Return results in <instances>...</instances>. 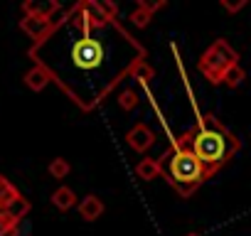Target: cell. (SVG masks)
Masks as SVG:
<instances>
[{
    "mask_svg": "<svg viewBox=\"0 0 251 236\" xmlns=\"http://www.w3.org/2000/svg\"><path fill=\"white\" fill-rule=\"evenodd\" d=\"M62 94L84 113L146 62V47L118 23V5L79 0L62 10L50 32L27 49Z\"/></svg>",
    "mask_w": 251,
    "mask_h": 236,
    "instance_id": "obj_1",
    "label": "cell"
},
{
    "mask_svg": "<svg viewBox=\"0 0 251 236\" xmlns=\"http://www.w3.org/2000/svg\"><path fill=\"white\" fill-rule=\"evenodd\" d=\"M190 133H192V150L200 158L207 180L214 172H219L241 150V141L212 113H197V126Z\"/></svg>",
    "mask_w": 251,
    "mask_h": 236,
    "instance_id": "obj_2",
    "label": "cell"
},
{
    "mask_svg": "<svg viewBox=\"0 0 251 236\" xmlns=\"http://www.w3.org/2000/svg\"><path fill=\"white\" fill-rule=\"evenodd\" d=\"M160 160V177L182 197H192L197 187L207 180V172L200 158L192 150V133H182L180 138H170V148L158 158Z\"/></svg>",
    "mask_w": 251,
    "mask_h": 236,
    "instance_id": "obj_3",
    "label": "cell"
},
{
    "mask_svg": "<svg viewBox=\"0 0 251 236\" xmlns=\"http://www.w3.org/2000/svg\"><path fill=\"white\" fill-rule=\"evenodd\" d=\"M234 67H239V52H236L226 40H214V42L204 49V54L200 57V62H197L200 74H202L212 86L224 84V76H226Z\"/></svg>",
    "mask_w": 251,
    "mask_h": 236,
    "instance_id": "obj_4",
    "label": "cell"
},
{
    "mask_svg": "<svg viewBox=\"0 0 251 236\" xmlns=\"http://www.w3.org/2000/svg\"><path fill=\"white\" fill-rule=\"evenodd\" d=\"M30 202L0 172V236H18L20 221L27 216Z\"/></svg>",
    "mask_w": 251,
    "mask_h": 236,
    "instance_id": "obj_5",
    "label": "cell"
},
{
    "mask_svg": "<svg viewBox=\"0 0 251 236\" xmlns=\"http://www.w3.org/2000/svg\"><path fill=\"white\" fill-rule=\"evenodd\" d=\"M23 13L30 18H42V20H57V15H62V5L57 0H25L23 3Z\"/></svg>",
    "mask_w": 251,
    "mask_h": 236,
    "instance_id": "obj_6",
    "label": "cell"
},
{
    "mask_svg": "<svg viewBox=\"0 0 251 236\" xmlns=\"http://www.w3.org/2000/svg\"><path fill=\"white\" fill-rule=\"evenodd\" d=\"M126 143H128V148L136 150V153H148L151 145L155 143V136L146 123H136L128 133H126Z\"/></svg>",
    "mask_w": 251,
    "mask_h": 236,
    "instance_id": "obj_7",
    "label": "cell"
},
{
    "mask_svg": "<svg viewBox=\"0 0 251 236\" xmlns=\"http://www.w3.org/2000/svg\"><path fill=\"white\" fill-rule=\"evenodd\" d=\"M54 25V20H42V18H30V15H23V20H20V30L32 40V45L35 42H40L47 32H50V27Z\"/></svg>",
    "mask_w": 251,
    "mask_h": 236,
    "instance_id": "obj_8",
    "label": "cell"
},
{
    "mask_svg": "<svg viewBox=\"0 0 251 236\" xmlns=\"http://www.w3.org/2000/svg\"><path fill=\"white\" fill-rule=\"evenodd\" d=\"M165 8V3L163 0H158V3H148V0H138V5H136V10L131 13V23L136 25V27H148V23L153 20V15L158 13V10H163Z\"/></svg>",
    "mask_w": 251,
    "mask_h": 236,
    "instance_id": "obj_9",
    "label": "cell"
},
{
    "mask_svg": "<svg viewBox=\"0 0 251 236\" xmlns=\"http://www.w3.org/2000/svg\"><path fill=\"white\" fill-rule=\"evenodd\" d=\"M101 214H103V202H101L96 194H86V197L79 202V216H81L84 221H96Z\"/></svg>",
    "mask_w": 251,
    "mask_h": 236,
    "instance_id": "obj_10",
    "label": "cell"
},
{
    "mask_svg": "<svg viewBox=\"0 0 251 236\" xmlns=\"http://www.w3.org/2000/svg\"><path fill=\"white\" fill-rule=\"evenodd\" d=\"M23 81H25V86H27L30 91H42V89H45V86H47L52 79H50V74H47L42 67H37V64H35L30 71H25Z\"/></svg>",
    "mask_w": 251,
    "mask_h": 236,
    "instance_id": "obj_11",
    "label": "cell"
},
{
    "mask_svg": "<svg viewBox=\"0 0 251 236\" xmlns=\"http://www.w3.org/2000/svg\"><path fill=\"white\" fill-rule=\"evenodd\" d=\"M136 175H138L141 180H146V182L160 177V160H158V158H143V160L136 165Z\"/></svg>",
    "mask_w": 251,
    "mask_h": 236,
    "instance_id": "obj_12",
    "label": "cell"
},
{
    "mask_svg": "<svg viewBox=\"0 0 251 236\" xmlns=\"http://www.w3.org/2000/svg\"><path fill=\"white\" fill-rule=\"evenodd\" d=\"M52 204L59 209V212H69L74 204H76V194L72 187H59L52 192Z\"/></svg>",
    "mask_w": 251,
    "mask_h": 236,
    "instance_id": "obj_13",
    "label": "cell"
},
{
    "mask_svg": "<svg viewBox=\"0 0 251 236\" xmlns=\"http://www.w3.org/2000/svg\"><path fill=\"white\" fill-rule=\"evenodd\" d=\"M69 170H72V165H69V160H64V158H54V160L50 163V167H47V172H50L54 180H64V177L69 175Z\"/></svg>",
    "mask_w": 251,
    "mask_h": 236,
    "instance_id": "obj_14",
    "label": "cell"
},
{
    "mask_svg": "<svg viewBox=\"0 0 251 236\" xmlns=\"http://www.w3.org/2000/svg\"><path fill=\"white\" fill-rule=\"evenodd\" d=\"M118 106H121L123 111H131V108H136V106H138V94H136L133 89H126V91H121V94H118Z\"/></svg>",
    "mask_w": 251,
    "mask_h": 236,
    "instance_id": "obj_15",
    "label": "cell"
},
{
    "mask_svg": "<svg viewBox=\"0 0 251 236\" xmlns=\"http://www.w3.org/2000/svg\"><path fill=\"white\" fill-rule=\"evenodd\" d=\"M244 76H246V71H244L241 67H234V69H231V71L224 76V84H226L229 89H236V86H241Z\"/></svg>",
    "mask_w": 251,
    "mask_h": 236,
    "instance_id": "obj_16",
    "label": "cell"
},
{
    "mask_svg": "<svg viewBox=\"0 0 251 236\" xmlns=\"http://www.w3.org/2000/svg\"><path fill=\"white\" fill-rule=\"evenodd\" d=\"M153 76H155V71H153V67H151L148 62H143V64L133 71V79H138L143 86H146V84H148V79H153Z\"/></svg>",
    "mask_w": 251,
    "mask_h": 236,
    "instance_id": "obj_17",
    "label": "cell"
},
{
    "mask_svg": "<svg viewBox=\"0 0 251 236\" xmlns=\"http://www.w3.org/2000/svg\"><path fill=\"white\" fill-rule=\"evenodd\" d=\"M222 8L226 10V13H239V10H244L246 8V0H234V3H231V0H222Z\"/></svg>",
    "mask_w": 251,
    "mask_h": 236,
    "instance_id": "obj_18",
    "label": "cell"
},
{
    "mask_svg": "<svg viewBox=\"0 0 251 236\" xmlns=\"http://www.w3.org/2000/svg\"><path fill=\"white\" fill-rule=\"evenodd\" d=\"M185 236H202V234H197V231H192V234H185Z\"/></svg>",
    "mask_w": 251,
    "mask_h": 236,
    "instance_id": "obj_19",
    "label": "cell"
}]
</instances>
